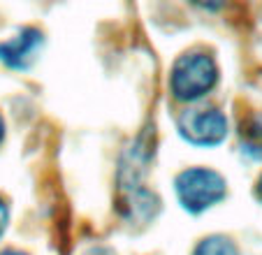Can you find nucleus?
Here are the masks:
<instances>
[{"instance_id": "obj_1", "label": "nucleus", "mask_w": 262, "mask_h": 255, "mask_svg": "<svg viewBox=\"0 0 262 255\" xmlns=\"http://www.w3.org/2000/svg\"><path fill=\"white\" fill-rule=\"evenodd\" d=\"M218 81V65L204 51H190L174 60L169 72V91L181 102H195L211 93Z\"/></svg>"}, {"instance_id": "obj_2", "label": "nucleus", "mask_w": 262, "mask_h": 255, "mask_svg": "<svg viewBox=\"0 0 262 255\" xmlns=\"http://www.w3.org/2000/svg\"><path fill=\"white\" fill-rule=\"evenodd\" d=\"M179 204L190 214H202V211L216 206L223 197L228 195V183L216 169L209 167H190L183 169L174 181Z\"/></svg>"}, {"instance_id": "obj_3", "label": "nucleus", "mask_w": 262, "mask_h": 255, "mask_svg": "<svg viewBox=\"0 0 262 255\" xmlns=\"http://www.w3.org/2000/svg\"><path fill=\"white\" fill-rule=\"evenodd\" d=\"M179 133L193 146H218L228 137V116L216 107L186 109L179 118Z\"/></svg>"}, {"instance_id": "obj_4", "label": "nucleus", "mask_w": 262, "mask_h": 255, "mask_svg": "<svg viewBox=\"0 0 262 255\" xmlns=\"http://www.w3.org/2000/svg\"><path fill=\"white\" fill-rule=\"evenodd\" d=\"M42 45H45V35L37 28H21L14 37L0 42V60L7 68L26 70L35 63L40 56Z\"/></svg>"}, {"instance_id": "obj_5", "label": "nucleus", "mask_w": 262, "mask_h": 255, "mask_svg": "<svg viewBox=\"0 0 262 255\" xmlns=\"http://www.w3.org/2000/svg\"><path fill=\"white\" fill-rule=\"evenodd\" d=\"M158 209H160V200L156 197V193L144 190V188L128 190V197H125V218L130 223L154 221Z\"/></svg>"}, {"instance_id": "obj_6", "label": "nucleus", "mask_w": 262, "mask_h": 255, "mask_svg": "<svg viewBox=\"0 0 262 255\" xmlns=\"http://www.w3.org/2000/svg\"><path fill=\"white\" fill-rule=\"evenodd\" d=\"M193 255H239V248L234 246L232 239L223 235H211L198 244Z\"/></svg>"}, {"instance_id": "obj_7", "label": "nucleus", "mask_w": 262, "mask_h": 255, "mask_svg": "<svg viewBox=\"0 0 262 255\" xmlns=\"http://www.w3.org/2000/svg\"><path fill=\"white\" fill-rule=\"evenodd\" d=\"M242 153H246L253 160H262V125L248 123L242 128Z\"/></svg>"}, {"instance_id": "obj_8", "label": "nucleus", "mask_w": 262, "mask_h": 255, "mask_svg": "<svg viewBox=\"0 0 262 255\" xmlns=\"http://www.w3.org/2000/svg\"><path fill=\"white\" fill-rule=\"evenodd\" d=\"M7 225H10V206H7V202L0 197V237L5 235Z\"/></svg>"}, {"instance_id": "obj_9", "label": "nucleus", "mask_w": 262, "mask_h": 255, "mask_svg": "<svg viewBox=\"0 0 262 255\" xmlns=\"http://www.w3.org/2000/svg\"><path fill=\"white\" fill-rule=\"evenodd\" d=\"M86 255H114L109 248H104V246H98V248H91Z\"/></svg>"}, {"instance_id": "obj_10", "label": "nucleus", "mask_w": 262, "mask_h": 255, "mask_svg": "<svg viewBox=\"0 0 262 255\" xmlns=\"http://www.w3.org/2000/svg\"><path fill=\"white\" fill-rule=\"evenodd\" d=\"M0 255H28V253H24V250H16V248H5V250H0Z\"/></svg>"}, {"instance_id": "obj_11", "label": "nucleus", "mask_w": 262, "mask_h": 255, "mask_svg": "<svg viewBox=\"0 0 262 255\" xmlns=\"http://www.w3.org/2000/svg\"><path fill=\"white\" fill-rule=\"evenodd\" d=\"M3 137H5V121L0 116V144H3Z\"/></svg>"}, {"instance_id": "obj_12", "label": "nucleus", "mask_w": 262, "mask_h": 255, "mask_svg": "<svg viewBox=\"0 0 262 255\" xmlns=\"http://www.w3.org/2000/svg\"><path fill=\"white\" fill-rule=\"evenodd\" d=\"M255 193H257V200L262 202V177H260V181H257V188H255Z\"/></svg>"}]
</instances>
